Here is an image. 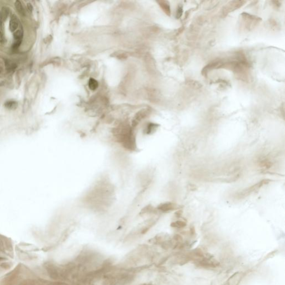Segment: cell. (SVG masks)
Here are the masks:
<instances>
[{"label":"cell","instance_id":"cell-16","mask_svg":"<svg viewBox=\"0 0 285 285\" xmlns=\"http://www.w3.org/2000/svg\"><path fill=\"white\" fill-rule=\"evenodd\" d=\"M14 37L15 41H22L23 37V32L21 30H18L14 33Z\"/></svg>","mask_w":285,"mask_h":285},{"label":"cell","instance_id":"cell-2","mask_svg":"<svg viewBox=\"0 0 285 285\" xmlns=\"http://www.w3.org/2000/svg\"><path fill=\"white\" fill-rule=\"evenodd\" d=\"M196 263L198 266L205 268H216L219 266L217 261L209 256H204L202 258L196 261Z\"/></svg>","mask_w":285,"mask_h":285},{"label":"cell","instance_id":"cell-11","mask_svg":"<svg viewBox=\"0 0 285 285\" xmlns=\"http://www.w3.org/2000/svg\"><path fill=\"white\" fill-rule=\"evenodd\" d=\"M170 226H171V227H172L173 228L181 229V228H183L184 227H185L187 226V223L184 221L179 220V221H176L175 222H172L170 224Z\"/></svg>","mask_w":285,"mask_h":285},{"label":"cell","instance_id":"cell-14","mask_svg":"<svg viewBox=\"0 0 285 285\" xmlns=\"http://www.w3.org/2000/svg\"><path fill=\"white\" fill-rule=\"evenodd\" d=\"M15 7L17 11V12L20 14L21 15H25V10L24 9V7L22 5V3H21L20 1H16L15 3Z\"/></svg>","mask_w":285,"mask_h":285},{"label":"cell","instance_id":"cell-8","mask_svg":"<svg viewBox=\"0 0 285 285\" xmlns=\"http://www.w3.org/2000/svg\"><path fill=\"white\" fill-rule=\"evenodd\" d=\"M47 271L50 277L56 279L59 277V273L56 268L54 266H48L47 267Z\"/></svg>","mask_w":285,"mask_h":285},{"label":"cell","instance_id":"cell-17","mask_svg":"<svg viewBox=\"0 0 285 285\" xmlns=\"http://www.w3.org/2000/svg\"><path fill=\"white\" fill-rule=\"evenodd\" d=\"M17 105L18 104H17V102L9 101V102H7L5 103V106L7 109H15L17 108Z\"/></svg>","mask_w":285,"mask_h":285},{"label":"cell","instance_id":"cell-10","mask_svg":"<svg viewBox=\"0 0 285 285\" xmlns=\"http://www.w3.org/2000/svg\"><path fill=\"white\" fill-rule=\"evenodd\" d=\"M10 12V10L8 8L6 7H3L2 8L1 12L0 14V21L1 23H3L7 19V17Z\"/></svg>","mask_w":285,"mask_h":285},{"label":"cell","instance_id":"cell-21","mask_svg":"<svg viewBox=\"0 0 285 285\" xmlns=\"http://www.w3.org/2000/svg\"><path fill=\"white\" fill-rule=\"evenodd\" d=\"M27 6L28 10H29L30 12H31V11H33V6H32V5H31L30 3H28Z\"/></svg>","mask_w":285,"mask_h":285},{"label":"cell","instance_id":"cell-9","mask_svg":"<svg viewBox=\"0 0 285 285\" xmlns=\"http://www.w3.org/2000/svg\"><path fill=\"white\" fill-rule=\"evenodd\" d=\"M160 6L162 8L164 12L170 16V9L169 3L168 1H160L158 2Z\"/></svg>","mask_w":285,"mask_h":285},{"label":"cell","instance_id":"cell-22","mask_svg":"<svg viewBox=\"0 0 285 285\" xmlns=\"http://www.w3.org/2000/svg\"><path fill=\"white\" fill-rule=\"evenodd\" d=\"M2 41H3V37H2V35L0 31V42H2Z\"/></svg>","mask_w":285,"mask_h":285},{"label":"cell","instance_id":"cell-4","mask_svg":"<svg viewBox=\"0 0 285 285\" xmlns=\"http://www.w3.org/2000/svg\"><path fill=\"white\" fill-rule=\"evenodd\" d=\"M244 273L237 272L232 275L227 281L226 285H238L244 277Z\"/></svg>","mask_w":285,"mask_h":285},{"label":"cell","instance_id":"cell-18","mask_svg":"<svg viewBox=\"0 0 285 285\" xmlns=\"http://www.w3.org/2000/svg\"><path fill=\"white\" fill-rule=\"evenodd\" d=\"M6 68L8 71L13 70L15 68H16V65H15L13 62H11L10 61H7L6 62Z\"/></svg>","mask_w":285,"mask_h":285},{"label":"cell","instance_id":"cell-7","mask_svg":"<svg viewBox=\"0 0 285 285\" xmlns=\"http://www.w3.org/2000/svg\"><path fill=\"white\" fill-rule=\"evenodd\" d=\"M19 26V20L15 15H12L10 21V29L11 31L15 32Z\"/></svg>","mask_w":285,"mask_h":285},{"label":"cell","instance_id":"cell-15","mask_svg":"<svg viewBox=\"0 0 285 285\" xmlns=\"http://www.w3.org/2000/svg\"><path fill=\"white\" fill-rule=\"evenodd\" d=\"M98 82L93 78H91L89 82V87L92 90H95L98 87Z\"/></svg>","mask_w":285,"mask_h":285},{"label":"cell","instance_id":"cell-13","mask_svg":"<svg viewBox=\"0 0 285 285\" xmlns=\"http://www.w3.org/2000/svg\"><path fill=\"white\" fill-rule=\"evenodd\" d=\"M272 166V163L268 160H264L261 162L259 163V167L262 169H268L271 168Z\"/></svg>","mask_w":285,"mask_h":285},{"label":"cell","instance_id":"cell-19","mask_svg":"<svg viewBox=\"0 0 285 285\" xmlns=\"http://www.w3.org/2000/svg\"><path fill=\"white\" fill-rule=\"evenodd\" d=\"M182 13H183V6L180 5L177 8L176 12V19H179L182 16Z\"/></svg>","mask_w":285,"mask_h":285},{"label":"cell","instance_id":"cell-20","mask_svg":"<svg viewBox=\"0 0 285 285\" xmlns=\"http://www.w3.org/2000/svg\"><path fill=\"white\" fill-rule=\"evenodd\" d=\"M0 250L2 252L5 251V246L1 239H0Z\"/></svg>","mask_w":285,"mask_h":285},{"label":"cell","instance_id":"cell-1","mask_svg":"<svg viewBox=\"0 0 285 285\" xmlns=\"http://www.w3.org/2000/svg\"><path fill=\"white\" fill-rule=\"evenodd\" d=\"M270 182H271V180L267 179L261 180L260 182H259L255 184V185H253L251 187H248L246 189H244V190L241 191L238 194V197L239 198H243L244 197H247V196H249L252 193L259 190V189H260L263 186L270 183Z\"/></svg>","mask_w":285,"mask_h":285},{"label":"cell","instance_id":"cell-6","mask_svg":"<svg viewBox=\"0 0 285 285\" xmlns=\"http://www.w3.org/2000/svg\"><path fill=\"white\" fill-rule=\"evenodd\" d=\"M243 2H242V1H234L235 3H233V2H232L231 5H230V6H227V8L224 11V12L227 14V13L231 12V11H232L233 10H235L238 8L241 7L243 5L242 3H243Z\"/></svg>","mask_w":285,"mask_h":285},{"label":"cell","instance_id":"cell-3","mask_svg":"<svg viewBox=\"0 0 285 285\" xmlns=\"http://www.w3.org/2000/svg\"><path fill=\"white\" fill-rule=\"evenodd\" d=\"M182 208V206L175 203L167 202L160 204L156 207L158 211L163 213H168L173 210H177Z\"/></svg>","mask_w":285,"mask_h":285},{"label":"cell","instance_id":"cell-5","mask_svg":"<svg viewBox=\"0 0 285 285\" xmlns=\"http://www.w3.org/2000/svg\"><path fill=\"white\" fill-rule=\"evenodd\" d=\"M158 210L154 208L152 205L148 204L144 207L140 212V215H145V214H156L158 213Z\"/></svg>","mask_w":285,"mask_h":285},{"label":"cell","instance_id":"cell-12","mask_svg":"<svg viewBox=\"0 0 285 285\" xmlns=\"http://www.w3.org/2000/svg\"><path fill=\"white\" fill-rule=\"evenodd\" d=\"M158 126L159 125L158 124H156L150 123V124H148V125L147 126V127L146 128V130H145L146 133L147 134H153L156 130V129L158 128Z\"/></svg>","mask_w":285,"mask_h":285}]
</instances>
